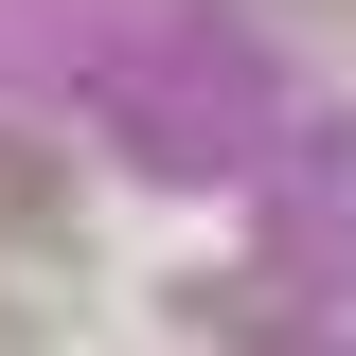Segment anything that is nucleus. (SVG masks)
Segmentation results:
<instances>
[{
    "instance_id": "1",
    "label": "nucleus",
    "mask_w": 356,
    "mask_h": 356,
    "mask_svg": "<svg viewBox=\"0 0 356 356\" xmlns=\"http://www.w3.org/2000/svg\"><path fill=\"white\" fill-rule=\"evenodd\" d=\"M0 232H72V161H54V143H0Z\"/></svg>"
}]
</instances>
